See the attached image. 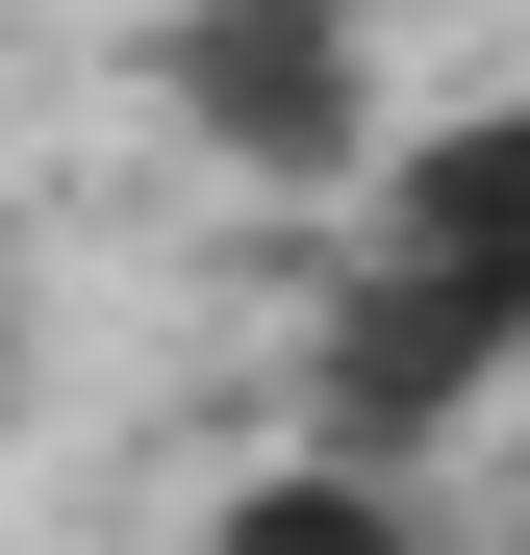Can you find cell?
<instances>
[{"instance_id": "277c9868", "label": "cell", "mask_w": 530, "mask_h": 555, "mask_svg": "<svg viewBox=\"0 0 530 555\" xmlns=\"http://www.w3.org/2000/svg\"><path fill=\"white\" fill-rule=\"evenodd\" d=\"M203 555H455V505L379 454H253V480H203Z\"/></svg>"}, {"instance_id": "6da1fadb", "label": "cell", "mask_w": 530, "mask_h": 555, "mask_svg": "<svg viewBox=\"0 0 530 555\" xmlns=\"http://www.w3.org/2000/svg\"><path fill=\"white\" fill-rule=\"evenodd\" d=\"M127 76H152V127L203 177H253V203H379V152H404L379 0H152Z\"/></svg>"}, {"instance_id": "7a4b0ae2", "label": "cell", "mask_w": 530, "mask_h": 555, "mask_svg": "<svg viewBox=\"0 0 530 555\" xmlns=\"http://www.w3.org/2000/svg\"><path fill=\"white\" fill-rule=\"evenodd\" d=\"M505 379H530V278H455V253H328V304H303V454L429 480V454H455Z\"/></svg>"}, {"instance_id": "3957f363", "label": "cell", "mask_w": 530, "mask_h": 555, "mask_svg": "<svg viewBox=\"0 0 530 555\" xmlns=\"http://www.w3.org/2000/svg\"><path fill=\"white\" fill-rule=\"evenodd\" d=\"M353 253H455V278H530V76L505 102H429L379 152V203H353Z\"/></svg>"}, {"instance_id": "5b68a950", "label": "cell", "mask_w": 530, "mask_h": 555, "mask_svg": "<svg viewBox=\"0 0 530 555\" xmlns=\"http://www.w3.org/2000/svg\"><path fill=\"white\" fill-rule=\"evenodd\" d=\"M0 404H26V253H0Z\"/></svg>"}, {"instance_id": "8992f818", "label": "cell", "mask_w": 530, "mask_h": 555, "mask_svg": "<svg viewBox=\"0 0 530 555\" xmlns=\"http://www.w3.org/2000/svg\"><path fill=\"white\" fill-rule=\"evenodd\" d=\"M505 555H530V505H505Z\"/></svg>"}]
</instances>
